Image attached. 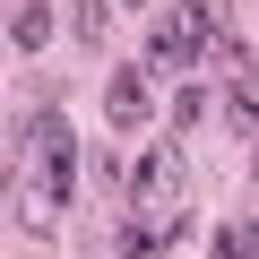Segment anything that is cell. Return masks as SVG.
Masks as SVG:
<instances>
[{"instance_id": "6da1fadb", "label": "cell", "mask_w": 259, "mask_h": 259, "mask_svg": "<svg viewBox=\"0 0 259 259\" xmlns=\"http://www.w3.org/2000/svg\"><path fill=\"white\" fill-rule=\"evenodd\" d=\"M216 44V0H173L147 35V69H199Z\"/></svg>"}, {"instance_id": "7a4b0ae2", "label": "cell", "mask_w": 259, "mask_h": 259, "mask_svg": "<svg viewBox=\"0 0 259 259\" xmlns=\"http://www.w3.org/2000/svg\"><path fill=\"white\" fill-rule=\"evenodd\" d=\"M26 147H35V199L69 207L78 199V130L61 112H44V121H26Z\"/></svg>"}, {"instance_id": "3957f363", "label": "cell", "mask_w": 259, "mask_h": 259, "mask_svg": "<svg viewBox=\"0 0 259 259\" xmlns=\"http://www.w3.org/2000/svg\"><path fill=\"white\" fill-rule=\"evenodd\" d=\"M130 207H139V216H182V156H173V147H147V156H139Z\"/></svg>"}, {"instance_id": "277c9868", "label": "cell", "mask_w": 259, "mask_h": 259, "mask_svg": "<svg viewBox=\"0 0 259 259\" xmlns=\"http://www.w3.org/2000/svg\"><path fill=\"white\" fill-rule=\"evenodd\" d=\"M104 121H112V130H147V69H139V61L112 69V87H104Z\"/></svg>"}, {"instance_id": "5b68a950", "label": "cell", "mask_w": 259, "mask_h": 259, "mask_svg": "<svg viewBox=\"0 0 259 259\" xmlns=\"http://www.w3.org/2000/svg\"><path fill=\"white\" fill-rule=\"evenodd\" d=\"M44 35H52V9H44V0H18V9H9V44L18 52H44Z\"/></svg>"}, {"instance_id": "8992f818", "label": "cell", "mask_w": 259, "mask_h": 259, "mask_svg": "<svg viewBox=\"0 0 259 259\" xmlns=\"http://www.w3.org/2000/svg\"><path fill=\"white\" fill-rule=\"evenodd\" d=\"M216 259H259V225H250V216L225 225V233H216Z\"/></svg>"}, {"instance_id": "52a82bcc", "label": "cell", "mask_w": 259, "mask_h": 259, "mask_svg": "<svg viewBox=\"0 0 259 259\" xmlns=\"http://www.w3.org/2000/svg\"><path fill=\"white\" fill-rule=\"evenodd\" d=\"M69 18H78V35H87V44H104V26H112V9H104V0H78Z\"/></svg>"}]
</instances>
